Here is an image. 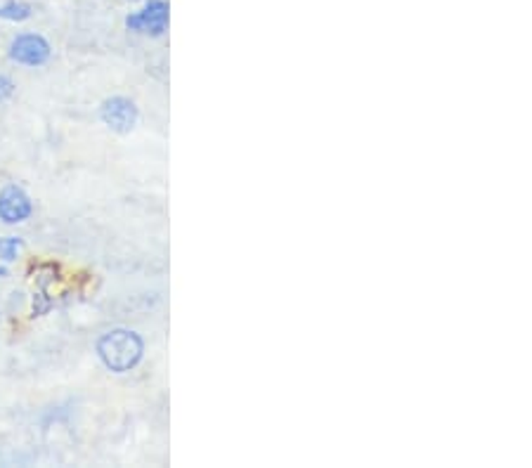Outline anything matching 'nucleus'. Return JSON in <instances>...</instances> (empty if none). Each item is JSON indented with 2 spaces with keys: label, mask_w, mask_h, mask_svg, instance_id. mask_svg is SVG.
Masks as SVG:
<instances>
[{
  "label": "nucleus",
  "mask_w": 532,
  "mask_h": 468,
  "mask_svg": "<svg viewBox=\"0 0 532 468\" xmlns=\"http://www.w3.org/2000/svg\"><path fill=\"white\" fill-rule=\"evenodd\" d=\"M12 95H15V84H12L5 74H0V102L10 100Z\"/></svg>",
  "instance_id": "nucleus-8"
},
{
  "label": "nucleus",
  "mask_w": 532,
  "mask_h": 468,
  "mask_svg": "<svg viewBox=\"0 0 532 468\" xmlns=\"http://www.w3.org/2000/svg\"><path fill=\"white\" fill-rule=\"evenodd\" d=\"M24 242L19 237H0V261L12 263L22 251Z\"/></svg>",
  "instance_id": "nucleus-7"
},
{
  "label": "nucleus",
  "mask_w": 532,
  "mask_h": 468,
  "mask_svg": "<svg viewBox=\"0 0 532 468\" xmlns=\"http://www.w3.org/2000/svg\"><path fill=\"white\" fill-rule=\"evenodd\" d=\"M171 22V7L166 0H147L142 10L125 17V26L136 34H147V36H164Z\"/></svg>",
  "instance_id": "nucleus-2"
},
{
  "label": "nucleus",
  "mask_w": 532,
  "mask_h": 468,
  "mask_svg": "<svg viewBox=\"0 0 532 468\" xmlns=\"http://www.w3.org/2000/svg\"><path fill=\"white\" fill-rule=\"evenodd\" d=\"M0 277H7V267L0 265Z\"/></svg>",
  "instance_id": "nucleus-9"
},
{
  "label": "nucleus",
  "mask_w": 532,
  "mask_h": 468,
  "mask_svg": "<svg viewBox=\"0 0 532 468\" xmlns=\"http://www.w3.org/2000/svg\"><path fill=\"white\" fill-rule=\"evenodd\" d=\"M10 60L17 62V65L24 66H43L50 55H53V48L50 43L41 36V34H19L15 36V41L10 43Z\"/></svg>",
  "instance_id": "nucleus-4"
},
{
  "label": "nucleus",
  "mask_w": 532,
  "mask_h": 468,
  "mask_svg": "<svg viewBox=\"0 0 532 468\" xmlns=\"http://www.w3.org/2000/svg\"><path fill=\"white\" fill-rule=\"evenodd\" d=\"M34 15V7L26 0H0V19L7 22H26Z\"/></svg>",
  "instance_id": "nucleus-6"
},
{
  "label": "nucleus",
  "mask_w": 532,
  "mask_h": 468,
  "mask_svg": "<svg viewBox=\"0 0 532 468\" xmlns=\"http://www.w3.org/2000/svg\"><path fill=\"white\" fill-rule=\"evenodd\" d=\"M100 119L109 131L118 133V135H128L140 121V109L128 97H106L100 105Z\"/></svg>",
  "instance_id": "nucleus-3"
},
{
  "label": "nucleus",
  "mask_w": 532,
  "mask_h": 468,
  "mask_svg": "<svg viewBox=\"0 0 532 468\" xmlns=\"http://www.w3.org/2000/svg\"><path fill=\"white\" fill-rule=\"evenodd\" d=\"M97 355L109 372L125 373L136 369L145 357V341L130 329H112L97 341Z\"/></svg>",
  "instance_id": "nucleus-1"
},
{
  "label": "nucleus",
  "mask_w": 532,
  "mask_h": 468,
  "mask_svg": "<svg viewBox=\"0 0 532 468\" xmlns=\"http://www.w3.org/2000/svg\"><path fill=\"white\" fill-rule=\"evenodd\" d=\"M34 214V204H31L29 194L17 187V184H7L0 190V220L7 225H17L31 218Z\"/></svg>",
  "instance_id": "nucleus-5"
}]
</instances>
